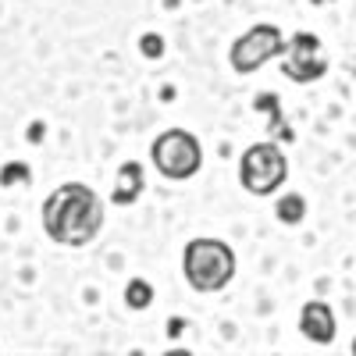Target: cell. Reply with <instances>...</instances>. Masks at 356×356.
I'll list each match as a JSON object with an SVG mask.
<instances>
[{"mask_svg":"<svg viewBox=\"0 0 356 356\" xmlns=\"http://www.w3.org/2000/svg\"><path fill=\"white\" fill-rule=\"evenodd\" d=\"M104 228V203L100 196L82 186L65 182L43 200V232L57 246H89Z\"/></svg>","mask_w":356,"mask_h":356,"instance_id":"obj_1","label":"cell"},{"mask_svg":"<svg viewBox=\"0 0 356 356\" xmlns=\"http://www.w3.org/2000/svg\"><path fill=\"white\" fill-rule=\"evenodd\" d=\"M182 275L196 292H221L235 278V250L221 239H193L182 250Z\"/></svg>","mask_w":356,"mask_h":356,"instance_id":"obj_2","label":"cell"},{"mask_svg":"<svg viewBox=\"0 0 356 356\" xmlns=\"http://www.w3.org/2000/svg\"><path fill=\"white\" fill-rule=\"evenodd\" d=\"M289 178V161L282 154L278 143H253L243 150V161H239V182L250 196H271L285 186Z\"/></svg>","mask_w":356,"mask_h":356,"instance_id":"obj_3","label":"cell"},{"mask_svg":"<svg viewBox=\"0 0 356 356\" xmlns=\"http://www.w3.org/2000/svg\"><path fill=\"white\" fill-rule=\"evenodd\" d=\"M150 157H154V168L171 178V182H186L193 178L203 164V150H200V139L186 129H168L154 139L150 146Z\"/></svg>","mask_w":356,"mask_h":356,"instance_id":"obj_4","label":"cell"},{"mask_svg":"<svg viewBox=\"0 0 356 356\" xmlns=\"http://www.w3.org/2000/svg\"><path fill=\"white\" fill-rule=\"evenodd\" d=\"M285 50H289V43H285L278 25H253L232 43L228 61L239 75H253L260 65L271 61V57H285Z\"/></svg>","mask_w":356,"mask_h":356,"instance_id":"obj_5","label":"cell"},{"mask_svg":"<svg viewBox=\"0 0 356 356\" xmlns=\"http://www.w3.org/2000/svg\"><path fill=\"white\" fill-rule=\"evenodd\" d=\"M282 72H285V79L303 82V86L307 82H317L324 72H328V61H324V54H321V40L314 33H296L289 40Z\"/></svg>","mask_w":356,"mask_h":356,"instance_id":"obj_6","label":"cell"},{"mask_svg":"<svg viewBox=\"0 0 356 356\" xmlns=\"http://www.w3.org/2000/svg\"><path fill=\"white\" fill-rule=\"evenodd\" d=\"M300 332L310 339V342H317V346H328V342H335V310L324 303V300H310L303 310H300Z\"/></svg>","mask_w":356,"mask_h":356,"instance_id":"obj_7","label":"cell"},{"mask_svg":"<svg viewBox=\"0 0 356 356\" xmlns=\"http://www.w3.org/2000/svg\"><path fill=\"white\" fill-rule=\"evenodd\" d=\"M146 189V175H143V164L139 161H125L122 168H118V178H114V193L111 200L118 207H132Z\"/></svg>","mask_w":356,"mask_h":356,"instance_id":"obj_8","label":"cell"},{"mask_svg":"<svg viewBox=\"0 0 356 356\" xmlns=\"http://www.w3.org/2000/svg\"><path fill=\"white\" fill-rule=\"evenodd\" d=\"M275 218L282 225H300L307 218V200L300 193H285L278 203H275Z\"/></svg>","mask_w":356,"mask_h":356,"instance_id":"obj_9","label":"cell"},{"mask_svg":"<svg viewBox=\"0 0 356 356\" xmlns=\"http://www.w3.org/2000/svg\"><path fill=\"white\" fill-rule=\"evenodd\" d=\"M125 303H129L132 310H146V307L154 303V285L143 282V278H132V282L125 285Z\"/></svg>","mask_w":356,"mask_h":356,"instance_id":"obj_10","label":"cell"},{"mask_svg":"<svg viewBox=\"0 0 356 356\" xmlns=\"http://www.w3.org/2000/svg\"><path fill=\"white\" fill-rule=\"evenodd\" d=\"M29 178H33V171H29V164H22V161H11V164L0 168V186H4V189L29 186Z\"/></svg>","mask_w":356,"mask_h":356,"instance_id":"obj_11","label":"cell"},{"mask_svg":"<svg viewBox=\"0 0 356 356\" xmlns=\"http://www.w3.org/2000/svg\"><path fill=\"white\" fill-rule=\"evenodd\" d=\"M139 50H143V57H164V40L157 36V33H146L143 40H139Z\"/></svg>","mask_w":356,"mask_h":356,"instance_id":"obj_12","label":"cell"},{"mask_svg":"<svg viewBox=\"0 0 356 356\" xmlns=\"http://www.w3.org/2000/svg\"><path fill=\"white\" fill-rule=\"evenodd\" d=\"M168 335H182V321H178V317L168 321Z\"/></svg>","mask_w":356,"mask_h":356,"instance_id":"obj_13","label":"cell"},{"mask_svg":"<svg viewBox=\"0 0 356 356\" xmlns=\"http://www.w3.org/2000/svg\"><path fill=\"white\" fill-rule=\"evenodd\" d=\"M314 8H324V4H335V0H310Z\"/></svg>","mask_w":356,"mask_h":356,"instance_id":"obj_14","label":"cell"},{"mask_svg":"<svg viewBox=\"0 0 356 356\" xmlns=\"http://www.w3.org/2000/svg\"><path fill=\"white\" fill-rule=\"evenodd\" d=\"M353 353H356V339H353Z\"/></svg>","mask_w":356,"mask_h":356,"instance_id":"obj_15","label":"cell"}]
</instances>
